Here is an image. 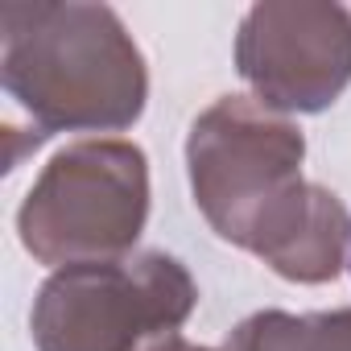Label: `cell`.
<instances>
[{"label":"cell","instance_id":"cell-5","mask_svg":"<svg viewBox=\"0 0 351 351\" xmlns=\"http://www.w3.org/2000/svg\"><path fill=\"white\" fill-rule=\"evenodd\" d=\"M236 71L252 99L289 112H326L351 87V5L265 0L236 34Z\"/></svg>","mask_w":351,"mask_h":351},{"label":"cell","instance_id":"cell-6","mask_svg":"<svg viewBox=\"0 0 351 351\" xmlns=\"http://www.w3.org/2000/svg\"><path fill=\"white\" fill-rule=\"evenodd\" d=\"M223 351H351V306L322 314L261 310L223 339Z\"/></svg>","mask_w":351,"mask_h":351},{"label":"cell","instance_id":"cell-1","mask_svg":"<svg viewBox=\"0 0 351 351\" xmlns=\"http://www.w3.org/2000/svg\"><path fill=\"white\" fill-rule=\"evenodd\" d=\"M302 128L252 95H219L186 132L191 195L211 232L277 277L326 285L343 273L351 211L302 178Z\"/></svg>","mask_w":351,"mask_h":351},{"label":"cell","instance_id":"cell-2","mask_svg":"<svg viewBox=\"0 0 351 351\" xmlns=\"http://www.w3.org/2000/svg\"><path fill=\"white\" fill-rule=\"evenodd\" d=\"M0 83L46 141L124 132L145 116L149 66L108 5H0Z\"/></svg>","mask_w":351,"mask_h":351},{"label":"cell","instance_id":"cell-4","mask_svg":"<svg viewBox=\"0 0 351 351\" xmlns=\"http://www.w3.org/2000/svg\"><path fill=\"white\" fill-rule=\"evenodd\" d=\"M195 306L199 285L186 265L145 248L50 273L34 298L29 330L38 351H149L178 335Z\"/></svg>","mask_w":351,"mask_h":351},{"label":"cell","instance_id":"cell-3","mask_svg":"<svg viewBox=\"0 0 351 351\" xmlns=\"http://www.w3.org/2000/svg\"><path fill=\"white\" fill-rule=\"evenodd\" d=\"M149 223V157L120 136L58 149L17 211L21 248L58 269L128 256Z\"/></svg>","mask_w":351,"mask_h":351},{"label":"cell","instance_id":"cell-7","mask_svg":"<svg viewBox=\"0 0 351 351\" xmlns=\"http://www.w3.org/2000/svg\"><path fill=\"white\" fill-rule=\"evenodd\" d=\"M149 351H215V347H199V343H191V339H182V335H169V339H161V343L149 347Z\"/></svg>","mask_w":351,"mask_h":351}]
</instances>
